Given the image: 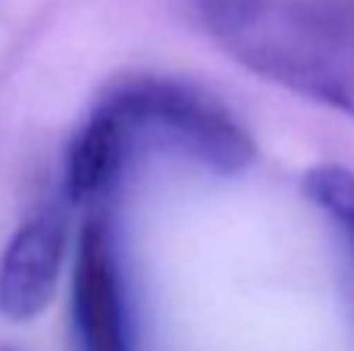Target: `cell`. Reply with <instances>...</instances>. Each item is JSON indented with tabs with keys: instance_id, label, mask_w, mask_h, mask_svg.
<instances>
[{
	"instance_id": "cell-3",
	"label": "cell",
	"mask_w": 354,
	"mask_h": 351,
	"mask_svg": "<svg viewBox=\"0 0 354 351\" xmlns=\"http://www.w3.org/2000/svg\"><path fill=\"white\" fill-rule=\"evenodd\" d=\"M72 314L78 351H137L122 246L103 205L93 209L78 240Z\"/></svg>"
},
{
	"instance_id": "cell-5",
	"label": "cell",
	"mask_w": 354,
	"mask_h": 351,
	"mask_svg": "<svg viewBox=\"0 0 354 351\" xmlns=\"http://www.w3.org/2000/svg\"><path fill=\"white\" fill-rule=\"evenodd\" d=\"M305 193L326 218L336 221L354 249V174L342 165L311 168L305 178Z\"/></svg>"
},
{
	"instance_id": "cell-1",
	"label": "cell",
	"mask_w": 354,
	"mask_h": 351,
	"mask_svg": "<svg viewBox=\"0 0 354 351\" xmlns=\"http://www.w3.org/2000/svg\"><path fill=\"white\" fill-rule=\"evenodd\" d=\"M177 155L221 174H236L255 155L245 128L214 97L180 81L137 78L91 109L66 155V199L91 209L140 159Z\"/></svg>"
},
{
	"instance_id": "cell-4",
	"label": "cell",
	"mask_w": 354,
	"mask_h": 351,
	"mask_svg": "<svg viewBox=\"0 0 354 351\" xmlns=\"http://www.w3.org/2000/svg\"><path fill=\"white\" fill-rule=\"evenodd\" d=\"M68 258V221L50 202L16 227L0 255V314L16 323L35 321L62 280Z\"/></svg>"
},
{
	"instance_id": "cell-6",
	"label": "cell",
	"mask_w": 354,
	"mask_h": 351,
	"mask_svg": "<svg viewBox=\"0 0 354 351\" xmlns=\"http://www.w3.org/2000/svg\"><path fill=\"white\" fill-rule=\"evenodd\" d=\"M0 351H12V348H0Z\"/></svg>"
},
{
	"instance_id": "cell-2",
	"label": "cell",
	"mask_w": 354,
	"mask_h": 351,
	"mask_svg": "<svg viewBox=\"0 0 354 351\" xmlns=\"http://www.w3.org/2000/svg\"><path fill=\"white\" fill-rule=\"evenodd\" d=\"M202 31L243 68L354 115V0H193Z\"/></svg>"
}]
</instances>
